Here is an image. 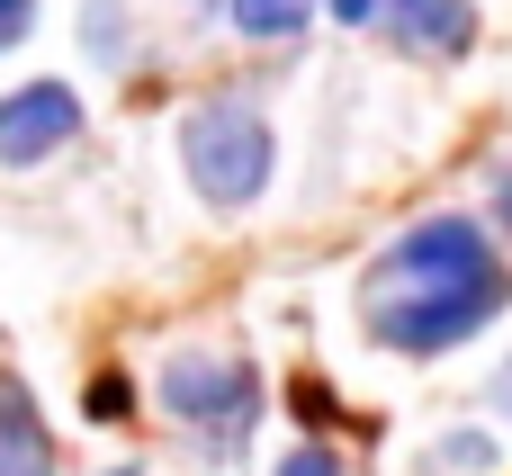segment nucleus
<instances>
[{
	"label": "nucleus",
	"instance_id": "nucleus-10",
	"mask_svg": "<svg viewBox=\"0 0 512 476\" xmlns=\"http://www.w3.org/2000/svg\"><path fill=\"white\" fill-rule=\"evenodd\" d=\"M279 476H342V459H333V450H288Z\"/></svg>",
	"mask_w": 512,
	"mask_h": 476
},
{
	"label": "nucleus",
	"instance_id": "nucleus-2",
	"mask_svg": "<svg viewBox=\"0 0 512 476\" xmlns=\"http://www.w3.org/2000/svg\"><path fill=\"white\" fill-rule=\"evenodd\" d=\"M180 162H189V189L207 207H252L270 189L279 144H270V117L252 99H207L180 117Z\"/></svg>",
	"mask_w": 512,
	"mask_h": 476
},
{
	"label": "nucleus",
	"instance_id": "nucleus-13",
	"mask_svg": "<svg viewBox=\"0 0 512 476\" xmlns=\"http://www.w3.org/2000/svg\"><path fill=\"white\" fill-rule=\"evenodd\" d=\"M495 216H504V234H512V171L495 180Z\"/></svg>",
	"mask_w": 512,
	"mask_h": 476
},
{
	"label": "nucleus",
	"instance_id": "nucleus-4",
	"mask_svg": "<svg viewBox=\"0 0 512 476\" xmlns=\"http://www.w3.org/2000/svg\"><path fill=\"white\" fill-rule=\"evenodd\" d=\"M72 135H81V99H72L63 81H27V90L0 99V162H9V171L63 153Z\"/></svg>",
	"mask_w": 512,
	"mask_h": 476
},
{
	"label": "nucleus",
	"instance_id": "nucleus-1",
	"mask_svg": "<svg viewBox=\"0 0 512 476\" xmlns=\"http://www.w3.org/2000/svg\"><path fill=\"white\" fill-rule=\"evenodd\" d=\"M512 297L504 252L468 225V216H432L414 234H396L378 252V270L360 279V306H369V333L405 360H432V351H459L468 333H486Z\"/></svg>",
	"mask_w": 512,
	"mask_h": 476
},
{
	"label": "nucleus",
	"instance_id": "nucleus-5",
	"mask_svg": "<svg viewBox=\"0 0 512 476\" xmlns=\"http://www.w3.org/2000/svg\"><path fill=\"white\" fill-rule=\"evenodd\" d=\"M378 27H387L405 54H468L477 0H378Z\"/></svg>",
	"mask_w": 512,
	"mask_h": 476
},
{
	"label": "nucleus",
	"instance_id": "nucleus-11",
	"mask_svg": "<svg viewBox=\"0 0 512 476\" xmlns=\"http://www.w3.org/2000/svg\"><path fill=\"white\" fill-rule=\"evenodd\" d=\"M333 18L342 27H378V0H333Z\"/></svg>",
	"mask_w": 512,
	"mask_h": 476
},
{
	"label": "nucleus",
	"instance_id": "nucleus-12",
	"mask_svg": "<svg viewBox=\"0 0 512 476\" xmlns=\"http://www.w3.org/2000/svg\"><path fill=\"white\" fill-rule=\"evenodd\" d=\"M486 396H495V414H504V423H512V360H504V369H495V387H486Z\"/></svg>",
	"mask_w": 512,
	"mask_h": 476
},
{
	"label": "nucleus",
	"instance_id": "nucleus-3",
	"mask_svg": "<svg viewBox=\"0 0 512 476\" xmlns=\"http://www.w3.org/2000/svg\"><path fill=\"white\" fill-rule=\"evenodd\" d=\"M153 396H162V414H180L216 459H234V450L252 441V423H261V378H252L243 360H216V351H180V360L153 378Z\"/></svg>",
	"mask_w": 512,
	"mask_h": 476
},
{
	"label": "nucleus",
	"instance_id": "nucleus-9",
	"mask_svg": "<svg viewBox=\"0 0 512 476\" xmlns=\"http://www.w3.org/2000/svg\"><path fill=\"white\" fill-rule=\"evenodd\" d=\"M27 27H36V0H0V54H9Z\"/></svg>",
	"mask_w": 512,
	"mask_h": 476
},
{
	"label": "nucleus",
	"instance_id": "nucleus-6",
	"mask_svg": "<svg viewBox=\"0 0 512 476\" xmlns=\"http://www.w3.org/2000/svg\"><path fill=\"white\" fill-rule=\"evenodd\" d=\"M0 476H54L45 423H36V405H27L18 378H0Z\"/></svg>",
	"mask_w": 512,
	"mask_h": 476
},
{
	"label": "nucleus",
	"instance_id": "nucleus-7",
	"mask_svg": "<svg viewBox=\"0 0 512 476\" xmlns=\"http://www.w3.org/2000/svg\"><path fill=\"white\" fill-rule=\"evenodd\" d=\"M225 9H234V27L261 36V45H279V36H297V27L315 18V0H225Z\"/></svg>",
	"mask_w": 512,
	"mask_h": 476
},
{
	"label": "nucleus",
	"instance_id": "nucleus-8",
	"mask_svg": "<svg viewBox=\"0 0 512 476\" xmlns=\"http://www.w3.org/2000/svg\"><path fill=\"white\" fill-rule=\"evenodd\" d=\"M432 468H450V476H477V468H495V441H486V432H450V441L432 450Z\"/></svg>",
	"mask_w": 512,
	"mask_h": 476
}]
</instances>
